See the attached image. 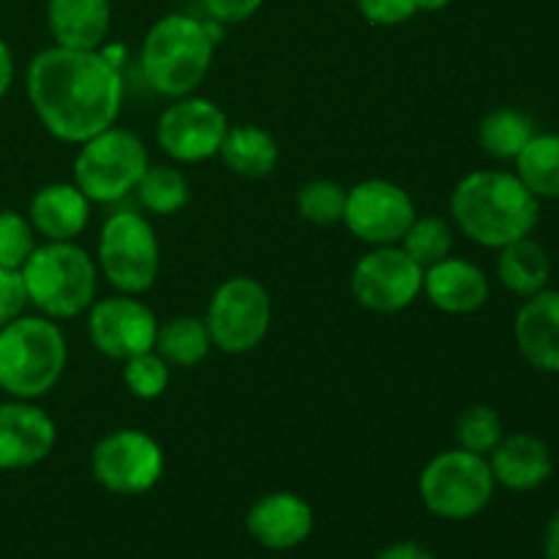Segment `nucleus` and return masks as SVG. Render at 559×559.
I'll use <instances>...</instances> for the list:
<instances>
[{
  "label": "nucleus",
  "instance_id": "nucleus-1",
  "mask_svg": "<svg viewBox=\"0 0 559 559\" xmlns=\"http://www.w3.org/2000/svg\"><path fill=\"white\" fill-rule=\"evenodd\" d=\"M27 102L44 129L60 142L82 145L115 126L123 109V74L102 49L49 47L31 60Z\"/></svg>",
  "mask_w": 559,
  "mask_h": 559
},
{
  "label": "nucleus",
  "instance_id": "nucleus-2",
  "mask_svg": "<svg viewBox=\"0 0 559 559\" xmlns=\"http://www.w3.org/2000/svg\"><path fill=\"white\" fill-rule=\"evenodd\" d=\"M451 213L473 243L502 249L533 233L540 218V200L516 173L480 169L459 180L451 194Z\"/></svg>",
  "mask_w": 559,
  "mask_h": 559
},
{
  "label": "nucleus",
  "instance_id": "nucleus-3",
  "mask_svg": "<svg viewBox=\"0 0 559 559\" xmlns=\"http://www.w3.org/2000/svg\"><path fill=\"white\" fill-rule=\"evenodd\" d=\"M69 360L63 331L49 317H16L0 328V391L33 402L60 382Z\"/></svg>",
  "mask_w": 559,
  "mask_h": 559
},
{
  "label": "nucleus",
  "instance_id": "nucleus-4",
  "mask_svg": "<svg viewBox=\"0 0 559 559\" xmlns=\"http://www.w3.org/2000/svg\"><path fill=\"white\" fill-rule=\"evenodd\" d=\"M27 300L49 320H74L96 300L98 265L74 240H47L22 265Z\"/></svg>",
  "mask_w": 559,
  "mask_h": 559
},
{
  "label": "nucleus",
  "instance_id": "nucleus-5",
  "mask_svg": "<svg viewBox=\"0 0 559 559\" xmlns=\"http://www.w3.org/2000/svg\"><path fill=\"white\" fill-rule=\"evenodd\" d=\"M213 49L216 44L207 36L205 22L189 14H167L142 41V71L162 96H191L211 71Z\"/></svg>",
  "mask_w": 559,
  "mask_h": 559
},
{
  "label": "nucleus",
  "instance_id": "nucleus-6",
  "mask_svg": "<svg viewBox=\"0 0 559 559\" xmlns=\"http://www.w3.org/2000/svg\"><path fill=\"white\" fill-rule=\"evenodd\" d=\"M147 162V147L134 131L109 126L80 145L74 158V186L98 205H112L136 191Z\"/></svg>",
  "mask_w": 559,
  "mask_h": 559
},
{
  "label": "nucleus",
  "instance_id": "nucleus-7",
  "mask_svg": "<svg viewBox=\"0 0 559 559\" xmlns=\"http://www.w3.org/2000/svg\"><path fill=\"white\" fill-rule=\"evenodd\" d=\"M495 489L489 459L464 448L437 453L418 478V495L426 511L445 522H467L484 513Z\"/></svg>",
  "mask_w": 559,
  "mask_h": 559
},
{
  "label": "nucleus",
  "instance_id": "nucleus-8",
  "mask_svg": "<svg viewBox=\"0 0 559 559\" xmlns=\"http://www.w3.org/2000/svg\"><path fill=\"white\" fill-rule=\"evenodd\" d=\"M162 246L142 213L118 211L104 222L98 238V271L123 295H142L156 284Z\"/></svg>",
  "mask_w": 559,
  "mask_h": 559
},
{
  "label": "nucleus",
  "instance_id": "nucleus-9",
  "mask_svg": "<svg viewBox=\"0 0 559 559\" xmlns=\"http://www.w3.org/2000/svg\"><path fill=\"white\" fill-rule=\"evenodd\" d=\"M271 295L251 276H233L218 284L205 314L213 347L227 355H246L260 347L271 331Z\"/></svg>",
  "mask_w": 559,
  "mask_h": 559
},
{
  "label": "nucleus",
  "instance_id": "nucleus-10",
  "mask_svg": "<svg viewBox=\"0 0 559 559\" xmlns=\"http://www.w3.org/2000/svg\"><path fill=\"white\" fill-rule=\"evenodd\" d=\"M91 473L112 495H147L164 475V451L145 431L118 429L93 445Z\"/></svg>",
  "mask_w": 559,
  "mask_h": 559
},
{
  "label": "nucleus",
  "instance_id": "nucleus-11",
  "mask_svg": "<svg viewBox=\"0 0 559 559\" xmlns=\"http://www.w3.org/2000/svg\"><path fill=\"white\" fill-rule=\"evenodd\" d=\"M355 300L377 314H396L424 293V267L402 246H374L349 276Z\"/></svg>",
  "mask_w": 559,
  "mask_h": 559
},
{
  "label": "nucleus",
  "instance_id": "nucleus-12",
  "mask_svg": "<svg viewBox=\"0 0 559 559\" xmlns=\"http://www.w3.org/2000/svg\"><path fill=\"white\" fill-rule=\"evenodd\" d=\"M229 120L216 102L202 96L175 98L156 123L158 147L173 162L197 164L218 156Z\"/></svg>",
  "mask_w": 559,
  "mask_h": 559
},
{
  "label": "nucleus",
  "instance_id": "nucleus-13",
  "mask_svg": "<svg viewBox=\"0 0 559 559\" xmlns=\"http://www.w3.org/2000/svg\"><path fill=\"white\" fill-rule=\"evenodd\" d=\"M344 224L369 246H396L415 222V202L393 180L371 178L347 189Z\"/></svg>",
  "mask_w": 559,
  "mask_h": 559
},
{
  "label": "nucleus",
  "instance_id": "nucleus-14",
  "mask_svg": "<svg viewBox=\"0 0 559 559\" xmlns=\"http://www.w3.org/2000/svg\"><path fill=\"white\" fill-rule=\"evenodd\" d=\"M87 314V336L102 355L112 360H129L151 353L156 344L158 320L136 295H112L93 300Z\"/></svg>",
  "mask_w": 559,
  "mask_h": 559
},
{
  "label": "nucleus",
  "instance_id": "nucleus-15",
  "mask_svg": "<svg viewBox=\"0 0 559 559\" xmlns=\"http://www.w3.org/2000/svg\"><path fill=\"white\" fill-rule=\"evenodd\" d=\"M58 440L55 420L33 402L0 404V469H27L41 464Z\"/></svg>",
  "mask_w": 559,
  "mask_h": 559
},
{
  "label": "nucleus",
  "instance_id": "nucleus-16",
  "mask_svg": "<svg viewBox=\"0 0 559 559\" xmlns=\"http://www.w3.org/2000/svg\"><path fill=\"white\" fill-rule=\"evenodd\" d=\"M246 530L257 544L271 551L298 549L314 533V511L293 491H273L249 508Z\"/></svg>",
  "mask_w": 559,
  "mask_h": 559
},
{
  "label": "nucleus",
  "instance_id": "nucleus-17",
  "mask_svg": "<svg viewBox=\"0 0 559 559\" xmlns=\"http://www.w3.org/2000/svg\"><path fill=\"white\" fill-rule=\"evenodd\" d=\"M513 338L533 369L559 374V289L530 295L513 320Z\"/></svg>",
  "mask_w": 559,
  "mask_h": 559
},
{
  "label": "nucleus",
  "instance_id": "nucleus-18",
  "mask_svg": "<svg viewBox=\"0 0 559 559\" xmlns=\"http://www.w3.org/2000/svg\"><path fill=\"white\" fill-rule=\"evenodd\" d=\"M424 293L445 314H475L489 300V278L475 262L448 257V260L426 267Z\"/></svg>",
  "mask_w": 559,
  "mask_h": 559
},
{
  "label": "nucleus",
  "instance_id": "nucleus-19",
  "mask_svg": "<svg viewBox=\"0 0 559 559\" xmlns=\"http://www.w3.org/2000/svg\"><path fill=\"white\" fill-rule=\"evenodd\" d=\"M489 467L497 486H506L508 491H533L551 478L555 459L549 445L540 437L511 435L502 437L500 445L489 453Z\"/></svg>",
  "mask_w": 559,
  "mask_h": 559
},
{
  "label": "nucleus",
  "instance_id": "nucleus-20",
  "mask_svg": "<svg viewBox=\"0 0 559 559\" xmlns=\"http://www.w3.org/2000/svg\"><path fill=\"white\" fill-rule=\"evenodd\" d=\"M27 222L44 240H74L91 222V200L74 183H49L33 194Z\"/></svg>",
  "mask_w": 559,
  "mask_h": 559
},
{
  "label": "nucleus",
  "instance_id": "nucleus-21",
  "mask_svg": "<svg viewBox=\"0 0 559 559\" xmlns=\"http://www.w3.org/2000/svg\"><path fill=\"white\" fill-rule=\"evenodd\" d=\"M109 0H49L47 25L55 44L66 49H102L107 44Z\"/></svg>",
  "mask_w": 559,
  "mask_h": 559
},
{
  "label": "nucleus",
  "instance_id": "nucleus-22",
  "mask_svg": "<svg viewBox=\"0 0 559 559\" xmlns=\"http://www.w3.org/2000/svg\"><path fill=\"white\" fill-rule=\"evenodd\" d=\"M497 278L502 282V287L511 289L519 298L540 293L551 278L549 251L530 235L502 246L500 257H497Z\"/></svg>",
  "mask_w": 559,
  "mask_h": 559
},
{
  "label": "nucleus",
  "instance_id": "nucleus-23",
  "mask_svg": "<svg viewBox=\"0 0 559 559\" xmlns=\"http://www.w3.org/2000/svg\"><path fill=\"white\" fill-rule=\"evenodd\" d=\"M218 156L235 175L254 180L267 178L278 164V142L273 140L271 131L260 129V126H229L222 147H218Z\"/></svg>",
  "mask_w": 559,
  "mask_h": 559
},
{
  "label": "nucleus",
  "instance_id": "nucleus-24",
  "mask_svg": "<svg viewBox=\"0 0 559 559\" xmlns=\"http://www.w3.org/2000/svg\"><path fill=\"white\" fill-rule=\"evenodd\" d=\"M535 134H538L535 120L516 107L491 109L478 126L480 147L486 156L497 158V162H513Z\"/></svg>",
  "mask_w": 559,
  "mask_h": 559
},
{
  "label": "nucleus",
  "instance_id": "nucleus-25",
  "mask_svg": "<svg viewBox=\"0 0 559 559\" xmlns=\"http://www.w3.org/2000/svg\"><path fill=\"white\" fill-rule=\"evenodd\" d=\"M211 347V331L200 317H173L164 325H158L156 344H153V349L169 366H183V369L202 364Z\"/></svg>",
  "mask_w": 559,
  "mask_h": 559
},
{
  "label": "nucleus",
  "instance_id": "nucleus-26",
  "mask_svg": "<svg viewBox=\"0 0 559 559\" xmlns=\"http://www.w3.org/2000/svg\"><path fill=\"white\" fill-rule=\"evenodd\" d=\"M513 162L519 180L538 200H559V134H535Z\"/></svg>",
  "mask_w": 559,
  "mask_h": 559
},
{
  "label": "nucleus",
  "instance_id": "nucleus-27",
  "mask_svg": "<svg viewBox=\"0 0 559 559\" xmlns=\"http://www.w3.org/2000/svg\"><path fill=\"white\" fill-rule=\"evenodd\" d=\"M189 180L180 169L169 167V164H156L147 167L142 180L136 183V197H140L142 207L156 216H173V213L183 211L189 202Z\"/></svg>",
  "mask_w": 559,
  "mask_h": 559
},
{
  "label": "nucleus",
  "instance_id": "nucleus-28",
  "mask_svg": "<svg viewBox=\"0 0 559 559\" xmlns=\"http://www.w3.org/2000/svg\"><path fill=\"white\" fill-rule=\"evenodd\" d=\"M402 249L426 271L453 254V227L445 218L415 216V222L404 233Z\"/></svg>",
  "mask_w": 559,
  "mask_h": 559
},
{
  "label": "nucleus",
  "instance_id": "nucleus-29",
  "mask_svg": "<svg viewBox=\"0 0 559 559\" xmlns=\"http://www.w3.org/2000/svg\"><path fill=\"white\" fill-rule=\"evenodd\" d=\"M344 205H347V189L336 180H309V183L300 186L298 197H295L300 218L320 224V227L342 222Z\"/></svg>",
  "mask_w": 559,
  "mask_h": 559
},
{
  "label": "nucleus",
  "instance_id": "nucleus-30",
  "mask_svg": "<svg viewBox=\"0 0 559 559\" xmlns=\"http://www.w3.org/2000/svg\"><path fill=\"white\" fill-rule=\"evenodd\" d=\"M502 418L489 404H473L464 409L456 420V440L459 448L478 456H489L502 440Z\"/></svg>",
  "mask_w": 559,
  "mask_h": 559
},
{
  "label": "nucleus",
  "instance_id": "nucleus-31",
  "mask_svg": "<svg viewBox=\"0 0 559 559\" xmlns=\"http://www.w3.org/2000/svg\"><path fill=\"white\" fill-rule=\"evenodd\" d=\"M123 382L131 396L153 402L169 388V364L156 349L134 355V358L123 360Z\"/></svg>",
  "mask_w": 559,
  "mask_h": 559
},
{
  "label": "nucleus",
  "instance_id": "nucleus-32",
  "mask_svg": "<svg viewBox=\"0 0 559 559\" xmlns=\"http://www.w3.org/2000/svg\"><path fill=\"white\" fill-rule=\"evenodd\" d=\"M36 249V229L22 213L0 211V267L22 271Z\"/></svg>",
  "mask_w": 559,
  "mask_h": 559
},
{
  "label": "nucleus",
  "instance_id": "nucleus-33",
  "mask_svg": "<svg viewBox=\"0 0 559 559\" xmlns=\"http://www.w3.org/2000/svg\"><path fill=\"white\" fill-rule=\"evenodd\" d=\"M366 22L382 27L402 25L418 14V0H355Z\"/></svg>",
  "mask_w": 559,
  "mask_h": 559
},
{
  "label": "nucleus",
  "instance_id": "nucleus-34",
  "mask_svg": "<svg viewBox=\"0 0 559 559\" xmlns=\"http://www.w3.org/2000/svg\"><path fill=\"white\" fill-rule=\"evenodd\" d=\"M27 304H31V300H27L22 271H14V267H0V328L14 322L16 317L25 314Z\"/></svg>",
  "mask_w": 559,
  "mask_h": 559
},
{
  "label": "nucleus",
  "instance_id": "nucleus-35",
  "mask_svg": "<svg viewBox=\"0 0 559 559\" xmlns=\"http://www.w3.org/2000/svg\"><path fill=\"white\" fill-rule=\"evenodd\" d=\"M202 5L211 20L222 22V25H238L260 11L262 0H202Z\"/></svg>",
  "mask_w": 559,
  "mask_h": 559
},
{
  "label": "nucleus",
  "instance_id": "nucleus-36",
  "mask_svg": "<svg viewBox=\"0 0 559 559\" xmlns=\"http://www.w3.org/2000/svg\"><path fill=\"white\" fill-rule=\"evenodd\" d=\"M374 559H437L429 546L418 544V540H396V544L385 546Z\"/></svg>",
  "mask_w": 559,
  "mask_h": 559
},
{
  "label": "nucleus",
  "instance_id": "nucleus-37",
  "mask_svg": "<svg viewBox=\"0 0 559 559\" xmlns=\"http://www.w3.org/2000/svg\"><path fill=\"white\" fill-rule=\"evenodd\" d=\"M11 82H14V58H11L9 44L0 38V98L9 93Z\"/></svg>",
  "mask_w": 559,
  "mask_h": 559
},
{
  "label": "nucleus",
  "instance_id": "nucleus-38",
  "mask_svg": "<svg viewBox=\"0 0 559 559\" xmlns=\"http://www.w3.org/2000/svg\"><path fill=\"white\" fill-rule=\"evenodd\" d=\"M544 557L546 559H559V511L549 519V524H546Z\"/></svg>",
  "mask_w": 559,
  "mask_h": 559
},
{
  "label": "nucleus",
  "instance_id": "nucleus-39",
  "mask_svg": "<svg viewBox=\"0 0 559 559\" xmlns=\"http://www.w3.org/2000/svg\"><path fill=\"white\" fill-rule=\"evenodd\" d=\"M451 0H418V11H442Z\"/></svg>",
  "mask_w": 559,
  "mask_h": 559
}]
</instances>
